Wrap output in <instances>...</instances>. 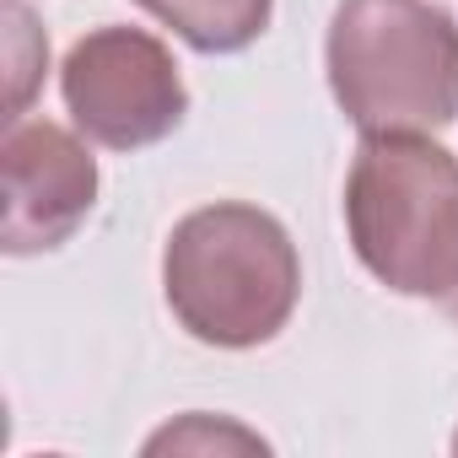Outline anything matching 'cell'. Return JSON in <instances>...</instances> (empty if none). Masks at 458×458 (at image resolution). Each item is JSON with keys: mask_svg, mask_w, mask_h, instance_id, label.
Wrapping results in <instances>:
<instances>
[{"mask_svg": "<svg viewBox=\"0 0 458 458\" xmlns=\"http://www.w3.org/2000/svg\"><path fill=\"white\" fill-rule=\"evenodd\" d=\"M6 65H12V114L6 119H22L33 92H38V76L49 65V38L38 33V22L28 17L22 0H6Z\"/></svg>", "mask_w": 458, "mask_h": 458, "instance_id": "52a82bcc", "label": "cell"}, {"mask_svg": "<svg viewBox=\"0 0 458 458\" xmlns=\"http://www.w3.org/2000/svg\"><path fill=\"white\" fill-rule=\"evenodd\" d=\"M210 453V447H243V453H265L270 442L265 437H254V431H243V426H233V420H216L210 426V415H189V420H178V426H167V431H157L151 442H146V453Z\"/></svg>", "mask_w": 458, "mask_h": 458, "instance_id": "ba28073f", "label": "cell"}, {"mask_svg": "<svg viewBox=\"0 0 458 458\" xmlns=\"http://www.w3.org/2000/svg\"><path fill=\"white\" fill-rule=\"evenodd\" d=\"M345 233L399 297H458V157L426 135H367L345 178Z\"/></svg>", "mask_w": 458, "mask_h": 458, "instance_id": "3957f363", "label": "cell"}, {"mask_svg": "<svg viewBox=\"0 0 458 458\" xmlns=\"http://www.w3.org/2000/svg\"><path fill=\"white\" fill-rule=\"evenodd\" d=\"M453 453H458V431H453Z\"/></svg>", "mask_w": 458, "mask_h": 458, "instance_id": "9c48e42d", "label": "cell"}, {"mask_svg": "<svg viewBox=\"0 0 458 458\" xmlns=\"http://www.w3.org/2000/svg\"><path fill=\"white\" fill-rule=\"evenodd\" d=\"M0 173H6L0 249L12 259L71 243V233L98 205V157L55 119H6Z\"/></svg>", "mask_w": 458, "mask_h": 458, "instance_id": "5b68a950", "label": "cell"}, {"mask_svg": "<svg viewBox=\"0 0 458 458\" xmlns=\"http://www.w3.org/2000/svg\"><path fill=\"white\" fill-rule=\"evenodd\" d=\"M324 65L361 135H431L458 119V22L437 0H340Z\"/></svg>", "mask_w": 458, "mask_h": 458, "instance_id": "7a4b0ae2", "label": "cell"}, {"mask_svg": "<svg viewBox=\"0 0 458 458\" xmlns=\"http://www.w3.org/2000/svg\"><path fill=\"white\" fill-rule=\"evenodd\" d=\"M162 292L173 318L216 351L270 345L302 297L292 233L249 199L189 210L162 249Z\"/></svg>", "mask_w": 458, "mask_h": 458, "instance_id": "6da1fadb", "label": "cell"}, {"mask_svg": "<svg viewBox=\"0 0 458 458\" xmlns=\"http://www.w3.org/2000/svg\"><path fill=\"white\" fill-rule=\"evenodd\" d=\"M453 313H458V297H453Z\"/></svg>", "mask_w": 458, "mask_h": 458, "instance_id": "30bf717a", "label": "cell"}, {"mask_svg": "<svg viewBox=\"0 0 458 458\" xmlns=\"http://www.w3.org/2000/svg\"><path fill=\"white\" fill-rule=\"evenodd\" d=\"M162 28H173L194 55H238L265 28L276 0H135Z\"/></svg>", "mask_w": 458, "mask_h": 458, "instance_id": "8992f818", "label": "cell"}, {"mask_svg": "<svg viewBox=\"0 0 458 458\" xmlns=\"http://www.w3.org/2000/svg\"><path fill=\"white\" fill-rule=\"evenodd\" d=\"M60 98L71 124L108 151H140L167 140L189 114V87L162 38L146 28H92L60 65Z\"/></svg>", "mask_w": 458, "mask_h": 458, "instance_id": "277c9868", "label": "cell"}]
</instances>
